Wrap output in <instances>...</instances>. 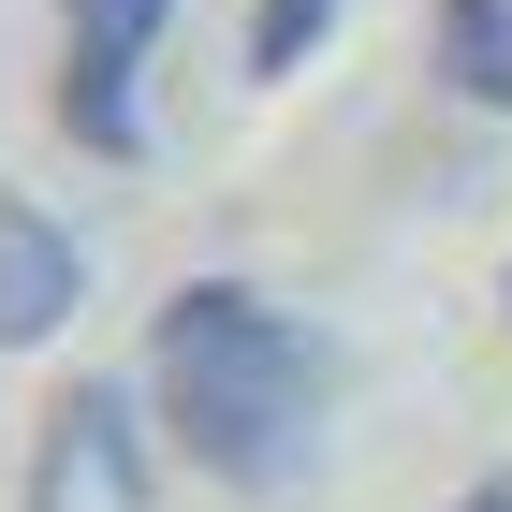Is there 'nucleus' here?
<instances>
[{
  "label": "nucleus",
  "mask_w": 512,
  "mask_h": 512,
  "mask_svg": "<svg viewBox=\"0 0 512 512\" xmlns=\"http://www.w3.org/2000/svg\"><path fill=\"white\" fill-rule=\"evenodd\" d=\"M322 395H337V352H322L278 293H249V278H176V293H161L147 410H161V439H176L205 483H235V498L308 483Z\"/></svg>",
  "instance_id": "nucleus-1"
},
{
  "label": "nucleus",
  "mask_w": 512,
  "mask_h": 512,
  "mask_svg": "<svg viewBox=\"0 0 512 512\" xmlns=\"http://www.w3.org/2000/svg\"><path fill=\"white\" fill-rule=\"evenodd\" d=\"M176 30V0H59V132L88 161L147 147V59Z\"/></svg>",
  "instance_id": "nucleus-2"
},
{
  "label": "nucleus",
  "mask_w": 512,
  "mask_h": 512,
  "mask_svg": "<svg viewBox=\"0 0 512 512\" xmlns=\"http://www.w3.org/2000/svg\"><path fill=\"white\" fill-rule=\"evenodd\" d=\"M147 425L118 381H74L44 410V454H30V512H147Z\"/></svg>",
  "instance_id": "nucleus-3"
},
{
  "label": "nucleus",
  "mask_w": 512,
  "mask_h": 512,
  "mask_svg": "<svg viewBox=\"0 0 512 512\" xmlns=\"http://www.w3.org/2000/svg\"><path fill=\"white\" fill-rule=\"evenodd\" d=\"M74 308H88V249H74V220H44L30 191H0V352L74 337Z\"/></svg>",
  "instance_id": "nucleus-4"
},
{
  "label": "nucleus",
  "mask_w": 512,
  "mask_h": 512,
  "mask_svg": "<svg viewBox=\"0 0 512 512\" xmlns=\"http://www.w3.org/2000/svg\"><path fill=\"white\" fill-rule=\"evenodd\" d=\"M439 74L483 118H512V0H439Z\"/></svg>",
  "instance_id": "nucleus-5"
},
{
  "label": "nucleus",
  "mask_w": 512,
  "mask_h": 512,
  "mask_svg": "<svg viewBox=\"0 0 512 512\" xmlns=\"http://www.w3.org/2000/svg\"><path fill=\"white\" fill-rule=\"evenodd\" d=\"M352 0H249V74H308V44L337 30Z\"/></svg>",
  "instance_id": "nucleus-6"
},
{
  "label": "nucleus",
  "mask_w": 512,
  "mask_h": 512,
  "mask_svg": "<svg viewBox=\"0 0 512 512\" xmlns=\"http://www.w3.org/2000/svg\"><path fill=\"white\" fill-rule=\"evenodd\" d=\"M454 512H512V469H483V483H469V498H454Z\"/></svg>",
  "instance_id": "nucleus-7"
},
{
  "label": "nucleus",
  "mask_w": 512,
  "mask_h": 512,
  "mask_svg": "<svg viewBox=\"0 0 512 512\" xmlns=\"http://www.w3.org/2000/svg\"><path fill=\"white\" fill-rule=\"evenodd\" d=\"M498 308H512V278H498Z\"/></svg>",
  "instance_id": "nucleus-8"
}]
</instances>
